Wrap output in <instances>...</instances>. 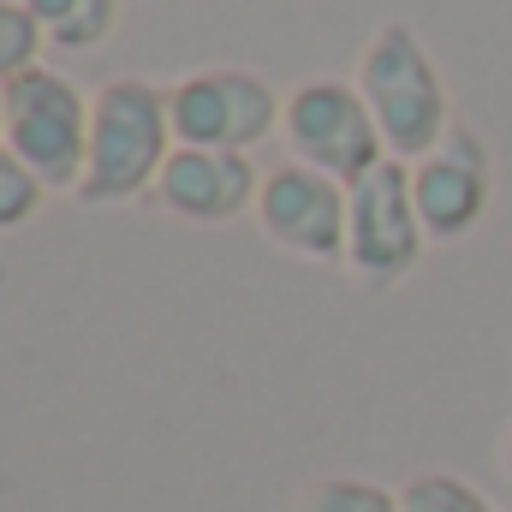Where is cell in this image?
<instances>
[{
    "instance_id": "obj_1",
    "label": "cell",
    "mask_w": 512,
    "mask_h": 512,
    "mask_svg": "<svg viewBox=\"0 0 512 512\" xmlns=\"http://www.w3.org/2000/svg\"><path fill=\"white\" fill-rule=\"evenodd\" d=\"M173 120H167V90L149 78H108L90 90V149H84V179L78 203L84 209H114L155 197V179L173 155Z\"/></svg>"
},
{
    "instance_id": "obj_2",
    "label": "cell",
    "mask_w": 512,
    "mask_h": 512,
    "mask_svg": "<svg viewBox=\"0 0 512 512\" xmlns=\"http://www.w3.org/2000/svg\"><path fill=\"white\" fill-rule=\"evenodd\" d=\"M358 96L370 102L393 161H423L453 131V96L441 66L429 60L423 36L405 18H387L358 54Z\"/></svg>"
},
{
    "instance_id": "obj_3",
    "label": "cell",
    "mask_w": 512,
    "mask_h": 512,
    "mask_svg": "<svg viewBox=\"0 0 512 512\" xmlns=\"http://www.w3.org/2000/svg\"><path fill=\"white\" fill-rule=\"evenodd\" d=\"M0 143L48 191H78L90 149V96L66 72L36 60L30 72L0 84Z\"/></svg>"
},
{
    "instance_id": "obj_4",
    "label": "cell",
    "mask_w": 512,
    "mask_h": 512,
    "mask_svg": "<svg viewBox=\"0 0 512 512\" xmlns=\"http://www.w3.org/2000/svg\"><path fill=\"white\" fill-rule=\"evenodd\" d=\"M280 137H286L292 161H304L340 185H358L364 173H376L387 161L382 126L352 78H304L298 90H286Z\"/></svg>"
},
{
    "instance_id": "obj_5",
    "label": "cell",
    "mask_w": 512,
    "mask_h": 512,
    "mask_svg": "<svg viewBox=\"0 0 512 512\" xmlns=\"http://www.w3.org/2000/svg\"><path fill=\"white\" fill-rule=\"evenodd\" d=\"M280 108H286V96L262 72H245V66H197V72L167 84L173 143H185V149L251 155L262 137L280 131Z\"/></svg>"
},
{
    "instance_id": "obj_6",
    "label": "cell",
    "mask_w": 512,
    "mask_h": 512,
    "mask_svg": "<svg viewBox=\"0 0 512 512\" xmlns=\"http://www.w3.org/2000/svg\"><path fill=\"white\" fill-rule=\"evenodd\" d=\"M423 245H429V233H423V215H417V197H411V161L387 155L376 173H364L352 185V203H346V274L387 292L423 262Z\"/></svg>"
},
{
    "instance_id": "obj_7",
    "label": "cell",
    "mask_w": 512,
    "mask_h": 512,
    "mask_svg": "<svg viewBox=\"0 0 512 512\" xmlns=\"http://www.w3.org/2000/svg\"><path fill=\"white\" fill-rule=\"evenodd\" d=\"M346 203L352 185L304 167V161H274L256 191V227L286 256L304 262H346Z\"/></svg>"
},
{
    "instance_id": "obj_8",
    "label": "cell",
    "mask_w": 512,
    "mask_h": 512,
    "mask_svg": "<svg viewBox=\"0 0 512 512\" xmlns=\"http://www.w3.org/2000/svg\"><path fill=\"white\" fill-rule=\"evenodd\" d=\"M411 197H417L429 239L453 245V239L477 233L495 203V149L483 143V131L453 120V131L423 161H411Z\"/></svg>"
},
{
    "instance_id": "obj_9",
    "label": "cell",
    "mask_w": 512,
    "mask_h": 512,
    "mask_svg": "<svg viewBox=\"0 0 512 512\" xmlns=\"http://www.w3.org/2000/svg\"><path fill=\"white\" fill-rule=\"evenodd\" d=\"M256 191H262V173H256L251 155H233V149H173L161 179H155V203L191 227H227L239 215H256Z\"/></svg>"
},
{
    "instance_id": "obj_10",
    "label": "cell",
    "mask_w": 512,
    "mask_h": 512,
    "mask_svg": "<svg viewBox=\"0 0 512 512\" xmlns=\"http://www.w3.org/2000/svg\"><path fill=\"white\" fill-rule=\"evenodd\" d=\"M24 12L36 18L42 42H54L66 54L102 48L120 24V0H24Z\"/></svg>"
},
{
    "instance_id": "obj_11",
    "label": "cell",
    "mask_w": 512,
    "mask_h": 512,
    "mask_svg": "<svg viewBox=\"0 0 512 512\" xmlns=\"http://www.w3.org/2000/svg\"><path fill=\"white\" fill-rule=\"evenodd\" d=\"M292 512H399V489H387L376 477L328 471V477H310V483L298 489Z\"/></svg>"
},
{
    "instance_id": "obj_12",
    "label": "cell",
    "mask_w": 512,
    "mask_h": 512,
    "mask_svg": "<svg viewBox=\"0 0 512 512\" xmlns=\"http://www.w3.org/2000/svg\"><path fill=\"white\" fill-rule=\"evenodd\" d=\"M399 512H501L471 477L459 471H441V465H423L399 483Z\"/></svg>"
},
{
    "instance_id": "obj_13",
    "label": "cell",
    "mask_w": 512,
    "mask_h": 512,
    "mask_svg": "<svg viewBox=\"0 0 512 512\" xmlns=\"http://www.w3.org/2000/svg\"><path fill=\"white\" fill-rule=\"evenodd\" d=\"M42 48L48 42H42L36 18L24 12V0H0V84H12L18 72H30Z\"/></svg>"
},
{
    "instance_id": "obj_14",
    "label": "cell",
    "mask_w": 512,
    "mask_h": 512,
    "mask_svg": "<svg viewBox=\"0 0 512 512\" xmlns=\"http://www.w3.org/2000/svg\"><path fill=\"white\" fill-rule=\"evenodd\" d=\"M42 197H48V185L0 143V233H12V227H24L36 209H42Z\"/></svg>"
},
{
    "instance_id": "obj_15",
    "label": "cell",
    "mask_w": 512,
    "mask_h": 512,
    "mask_svg": "<svg viewBox=\"0 0 512 512\" xmlns=\"http://www.w3.org/2000/svg\"><path fill=\"white\" fill-rule=\"evenodd\" d=\"M501 471H507V483H512V423H507V435H501Z\"/></svg>"
}]
</instances>
